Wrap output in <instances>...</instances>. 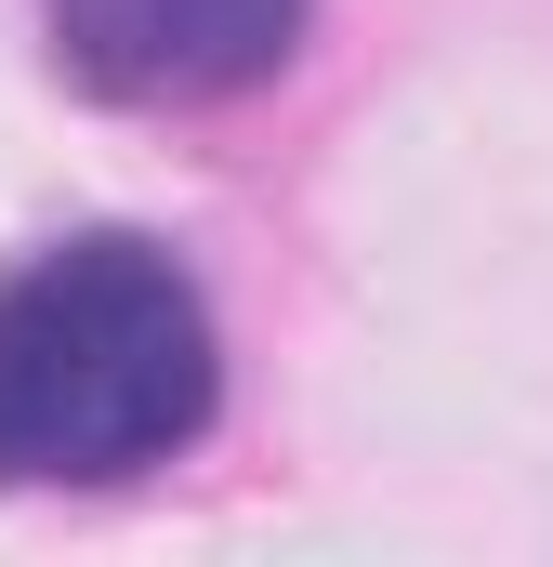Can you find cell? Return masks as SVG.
I'll use <instances>...</instances> for the list:
<instances>
[{
	"instance_id": "2",
	"label": "cell",
	"mask_w": 553,
	"mask_h": 567,
	"mask_svg": "<svg viewBox=\"0 0 553 567\" xmlns=\"http://www.w3.org/2000/svg\"><path fill=\"white\" fill-rule=\"evenodd\" d=\"M40 27L106 106H238L303 53L316 0H40Z\"/></svg>"
},
{
	"instance_id": "1",
	"label": "cell",
	"mask_w": 553,
	"mask_h": 567,
	"mask_svg": "<svg viewBox=\"0 0 553 567\" xmlns=\"http://www.w3.org/2000/svg\"><path fill=\"white\" fill-rule=\"evenodd\" d=\"M225 410V330L185 251L133 225L0 265V488H133Z\"/></svg>"
}]
</instances>
